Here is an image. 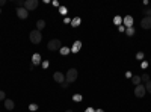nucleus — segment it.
I'll return each instance as SVG.
<instances>
[{
	"label": "nucleus",
	"mask_w": 151,
	"mask_h": 112,
	"mask_svg": "<svg viewBox=\"0 0 151 112\" xmlns=\"http://www.w3.org/2000/svg\"><path fill=\"white\" fill-rule=\"evenodd\" d=\"M77 76H79L77 70H76V68H70V70L67 71V74H65V82H68V83H73V82H76Z\"/></svg>",
	"instance_id": "f257e3e1"
},
{
	"label": "nucleus",
	"mask_w": 151,
	"mask_h": 112,
	"mask_svg": "<svg viewBox=\"0 0 151 112\" xmlns=\"http://www.w3.org/2000/svg\"><path fill=\"white\" fill-rule=\"evenodd\" d=\"M47 48H48V50H52V52H58V50H60V48H62V43H60V40H50L48 44H47Z\"/></svg>",
	"instance_id": "f03ea898"
},
{
	"label": "nucleus",
	"mask_w": 151,
	"mask_h": 112,
	"mask_svg": "<svg viewBox=\"0 0 151 112\" xmlns=\"http://www.w3.org/2000/svg\"><path fill=\"white\" fill-rule=\"evenodd\" d=\"M41 40H42V35H41L40 30L35 29V30L30 32V43H32V44H40Z\"/></svg>",
	"instance_id": "7ed1b4c3"
},
{
	"label": "nucleus",
	"mask_w": 151,
	"mask_h": 112,
	"mask_svg": "<svg viewBox=\"0 0 151 112\" xmlns=\"http://www.w3.org/2000/svg\"><path fill=\"white\" fill-rule=\"evenodd\" d=\"M147 94V90H145V85H137L136 88H134V95L137 98H142L144 95Z\"/></svg>",
	"instance_id": "20e7f679"
},
{
	"label": "nucleus",
	"mask_w": 151,
	"mask_h": 112,
	"mask_svg": "<svg viewBox=\"0 0 151 112\" xmlns=\"http://www.w3.org/2000/svg\"><path fill=\"white\" fill-rule=\"evenodd\" d=\"M24 8H26L27 11H33L38 8V0H26L24 2Z\"/></svg>",
	"instance_id": "39448f33"
},
{
	"label": "nucleus",
	"mask_w": 151,
	"mask_h": 112,
	"mask_svg": "<svg viewBox=\"0 0 151 112\" xmlns=\"http://www.w3.org/2000/svg\"><path fill=\"white\" fill-rule=\"evenodd\" d=\"M17 17L21 18V20L27 18V17H29V11L24 8V6H23V8H17Z\"/></svg>",
	"instance_id": "423d86ee"
},
{
	"label": "nucleus",
	"mask_w": 151,
	"mask_h": 112,
	"mask_svg": "<svg viewBox=\"0 0 151 112\" xmlns=\"http://www.w3.org/2000/svg\"><path fill=\"white\" fill-rule=\"evenodd\" d=\"M53 79H55V82H58V83H64L65 82V76H64V73H60V71H56L55 74H53Z\"/></svg>",
	"instance_id": "0eeeda50"
},
{
	"label": "nucleus",
	"mask_w": 151,
	"mask_h": 112,
	"mask_svg": "<svg viewBox=\"0 0 151 112\" xmlns=\"http://www.w3.org/2000/svg\"><path fill=\"white\" fill-rule=\"evenodd\" d=\"M122 24H124L125 29H127V27H133V17L132 15H125L124 20H122Z\"/></svg>",
	"instance_id": "6e6552de"
},
{
	"label": "nucleus",
	"mask_w": 151,
	"mask_h": 112,
	"mask_svg": "<svg viewBox=\"0 0 151 112\" xmlns=\"http://www.w3.org/2000/svg\"><path fill=\"white\" fill-rule=\"evenodd\" d=\"M142 29H151V17H144L141 21Z\"/></svg>",
	"instance_id": "1a4fd4ad"
},
{
	"label": "nucleus",
	"mask_w": 151,
	"mask_h": 112,
	"mask_svg": "<svg viewBox=\"0 0 151 112\" xmlns=\"http://www.w3.org/2000/svg\"><path fill=\"white\" fill-rule=\"evenodd\" d=\"M80 48H82V41H74V44H73V47H71V52H73V53H77Z\"/></svg>",
	"instance_id": "9d476101"
},
{
	"label": "nucleus",
	"mask_w": 151,
	"mask_h": 112,
	"mask_svg": "<svg viewBox=\"0 0 151 112\" xmlns=\"http://www.w3.org/2000/svg\"><path fill=\"white\" fill-rule=\"evenodd\" d=\"M5 108L8 109V111H12L15 108V103L11 100V98H5Z\"/></svg>",
	"instance_id": "9b49d317"
},
{
	"label": "nucleus",
	"mask_w": 151,
	"mask_h": 112,
	"mask_svg": "<svg viewBox=\"0 0 151 112\" xmlns=\"http://www.w3.org/2000/svg\"><path fill=\"white\" fill-rule=\"evenodd\" d=\"M38 64H41V56L38 55V53H35V55L32 56V65L35 67V65H38Z\"/></svg>",
	"instance_id": "f8f14e48"
},
{
	"label": "nucleus",
	"mask_w": 151,
	"mask_h": 112,
	"mask_svg": "<svg viewBox=\"0 0 151 112\" xmlns=\"http://www.w3.org/2000/svg\"><path fill=\"white\" fill-rule=\"evenodd\" d=\"M44 27H45V21H44V20H38V21H36V30L41 32Z\"/></svg>",
	"instance_id": "ddd939ff"
},
{
	"label": "nucleus",
	"mask_w": 151,
	"mask_h": 112,
	"mask_svg": "<svg viewBox=\"0 0 151 112\" xmlns=\"http://www.w3.org/2000/svg\"><path fill=\"white\" fill-rule=\"evenodd\" d=\"M132 82H133V85H136V86L141 85V82H142V80H141V76H132Z\"/></svg>",
	"instance_id": "4468645a"
},
{
	"label": "nucleus",
	"mask_w": 151,
	"mask_h": 112,
	"mask_svg": "<svg viewBox=\"0 0 151 112\" xmlns=\"http://www.w3.org/2000/svg\"><path fill=\"white\" fill-rule=\"evenodd\" d=\"M134 33H136V30L133 27H127V29H125V35H127V36H134Z\"/></svg>",
	"instance_id": "2eb2a0df"
},
{
	"label": "nucleus",
	"mask_w": 151,
	"mask_h": 112,
	"mask_svg": "<svg viewBox=\"0 0 151 112\" xmlns=\"http://www.w3.org/2000/svg\"><path fill=\"white\" fill-rule=\"evenodd\" d=\"M79 24H80V18H79V17H76V18H73V20H71V26L77 27Z\"/></svg>",
	"instance_id": "dca6fc26"
},
{
	"label": "nucleus",
	"mask_w": 151,
	"mask_h": 112,
	"mask_svg": "<svg viewBox=\"0 0 151 112\" xmlns=\"http://www.w3.org/2000/svg\"><path fill=\"white\" fill-rule=\"evenodd\" d=\"M59 52H60V55H64V56H65V55H68V53L71 52V48H68V47H62Z\"/></svg>",
	"instance_id": "f3484780"
},
{
	"label": "nucleus",
	"mask_w": 151,
	"mask_h": 112,
	"mask_svg": "<svg viewBox=\"0 0 151 112\" xmlns=\"http://www.w3.org/2000/svg\"><path fill=\"white\" fill-rule=\"evenodd\" d=\"M145 90H147L148 94H151V80H148V82L145 83Z\"/></svg>",
	"instance_id": "a211bd4d"
},
{
	"label": "nucleus",
	"mask_w": 151,
	"mask_h": 112,
	"mask_svg": "<svg viewBox=\"0 0 151 112\" xmlns=\"http://www.w3.org/2000/svg\"><path fill=\"white\" fill-rule=\"evenodd\" d=\"M73 100H74V102H82V95H80V94H74V95H73Z\"/></svg>",
	"instance_id": "6ab92c4d"
},
{
	"label": "nucleus",
	"mask_w": 151,
	"mask_h": 112,
	"mask_svg": "<svg viewBox=\"0 0 151 112\" xmlns=\"http://www.w3.org/2000/svg\"><path fill=\"white\" fill-rule=\"evenodd\" d=\"M141 80H142V82H145V83L150 80V77H148V74H147V73H144L142 76H141Z\"/></svg>",
	"instance_id": "aec40b11"
},
{
	"label": "nucleus",
	"mask_w": 151,
	"mask_h": 112,
	"mask_svg": "<svg viewBox=\"0 0 151 112\" xmlns=\"http://www.w3.org/2000/svg\"><path fill=\"white\" fill-rule=\"evenodd\" d=\"M59 12L62 15H67V8L65 6H59Z\"/></svg>",
	"instance_id": "412c9836"
},
{
	"label": "nucleus",
	"mask_w": 151,
	"mask_h": 112,
	"mask_svg": "<svg viewBox=\"0 0 151 112\" xmlns=\"http://www.w3.org/2000/svg\"><path fill=\"white\" fill-rule=\"evenodd\" d=\"M144 14H145V17H151V8H145Z\"/></svg>",
	"instance_id": "4be33fe9"
},
{
	"label": "nucleus",
	"mask_w": 151,
	"mask_h": 112,
	"mask_svg": "<svg viewBox=\"0 0 151 112\" xmlns=\"http://www.w3.org/2000/svg\"><path fill=\"white\" fill-rule=\"evenodd\" d=\"M113 23H115V24H121L122 23V18L121 17H115V18H113Z\"/></svg>",
	"instance_id": "5701e85b"
},
{
	"label": "nucleus",
	"mask_w": 151,
	"mask_h": 112,
	"mask_svg": "<svg viewBox=\"0 0 151 112\" xmlns=\"http://www.w3.org/2000/svg\"><path fill=\"white\" fill-rule=\"evenodd\" d=\"M29 109H30V111H32V112H35V111H36V109H38V105H36V103H32V105H30V106H29Z\"/></svg>",
	"instance_id": "b1692460"
},
{
	"label": "nucleus",
	"mask_w": 151,
	"mask_h": 112,
	"mask_svg": "<svg viewBox=\"0 0 151 112\" xmlns=\"http://www.w3.org/2000/svg\"><path fill=\"white\" fill-rule=\"evenodd\" d=\"M17 6L18 8H23L24 6V2H23V0H17Z\"/></svg>",
	"instance_id": "393cba45"
},
{
	"label": "nucleus",
	"mask_w": 151,
	"mask_h": 112,
	"mask_svg": "<svg viewBox=\"0 0 151 112\" xmlns=\"http://www.w3.org/2000/svg\"><path fill=\"white\" fill-rule=\"evenodd\" d=\"M2 100L5 102V92H3L2 90H0V102H2Z\"/></svg>",
	"instance_id": "a878e982"
},
{
	"label": "nucleus",
	"mask_w": 151,
	"mask_h": 112,
	"mask_svg": "<svg viewBox=\"0 0 151 112\" xmlns=\"http://www.w3.org/2000/svg\"><path fill=\"white\" fill-rule=\"evenodd\" d=\"M136 58H137V59H142V58H144V53H142V52H137V53H136Z\"/></svg>",
	"instance_id": "bb28decb"
},
{
	"label": "nucleus",
	"mask_w": 151,
	"mask_h": 112,
	"mask_svg": "<svg viewBox=\"0 0 151 112\" xmlns=\"http://www.w3.org/2000/svg\"><path fill=\"white\" fill-rule=\"evenodd\" d=\"M68 86H70L68 82H64V83H62V88H68Z\"/></svg>",
	"instance_id": "cd10ccee"
},
{
	"label": "nucleus",
	"mask_w": 151,
	"mask_h": 112,
	"mask_svg": "<svg viewBox=\"0 0 151 112\" xmlns=\"http://www.w3.org/2000/svg\"><path fill=\"white\" fill-rule=\"evenodd\" d=\"M147 67H148V62L144 61V62H142V68H147Z\"/></svg>",
	"instance_id": "c85d7f7f"
},
{
	"label": "nucleus",
	"mask_w": 151,
	"mask_h": 112,
	"mask_svg": "<svg viewBox=\"0 0 151 112\" xmlns=\"http://www.w3.org/2000/svg\"><path fill=\"white\" fill-rule=\"evenodd\" d=\"M118 29H119V32H124V30H125V27H124V26H119Z\"/></svg>",
	"instance_id": "c756f323"
},
{
	"label": "nucleus",
	"mask_w": 151,
	"mask_h": 112,
	"mask_svg": "<svg viewBox=\"0 0 151 112\" xmlns=\"http://www.w3.org/2000/svg\"><path fill=\"white\" fill-rule=\"evenodd\" d=\"M5 3H6V0H0V6H3Z\"/></svg>",
	"instance_id": "7c9ffc66"
},
{
	"label": "nucleus",
	"mask_w": 151,
	"mask_h": 112,
	"mask_svg": "<svg viewBox=\"0 0 151 112\" xmlns=\"http://www.w3.org/2000/svg\"><path fill=\"white\" fill-rule=\"evenodd\" d=\"M86 112H95V111H94L92 108H88V111H86Z\"/></svg>",
	"instance_id": "2f4dec72"
},
{
	"label": "nucleus",
	"mask_w": 151,
	"mask_h": 112,
	"mask_svg": "<svg viewBox=\"0 0 151 112\" xmlns=\"http://www.w3.org/2000/svg\"><path fill=\"white\" fill-rule=\"evenodd\" d=\"M95 112H104V111H101V109H97Z\"/></svg>",
	"instance_id": "473e14b6"
},
{
	"label": "nucleus",
	"mask_w": 151,
	"mask_h": 112,
	"mask_svg": "<svg viewBox=\"0 0 151 112\" xmlns=\"http://www.w3.org/2000/svg\"><path fill=\"white\" fill-rule=\"evenodd\" d=\"M65 112H74V111H71V109H68V111H65Z\"/></svg>",
	"instance_id": "72a5a7b5"
},
{
	"label": "nucleus",
	"mask_w": 151,
	"mask_h": 112,
	"mask_svg": "<svg viewBox=\"0 0 151 112\" xmlns=\"http://www.w3.org/2000/svg\"><path fill=\"white\" fill-rule=\"evenodd\" d=\"M0 14H2V9H0Z\"/></svg>",
	"instance_id": "f704fd0d"
}]
</instances>
